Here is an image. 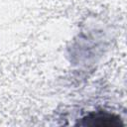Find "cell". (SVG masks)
I'll use <instances>...</instances> for the list:
<instances>
[{
    "mask_svg": "<svg viewBox=\"0 0 127 127\" xmlns=\"http://www.w3.org/2000/svg\"><path fill=\"white\" fill-rule=\"evenodd\" d=\"M79 125L88 127H119L122 126L123 123L121 122V118L117 115L107 112H96L83 117Z\"/></svg>",
    "mask_w": 127,
    "mask_h": 127,
    "instance_id": "1",
    "label": "cell"
}]
</instances>
